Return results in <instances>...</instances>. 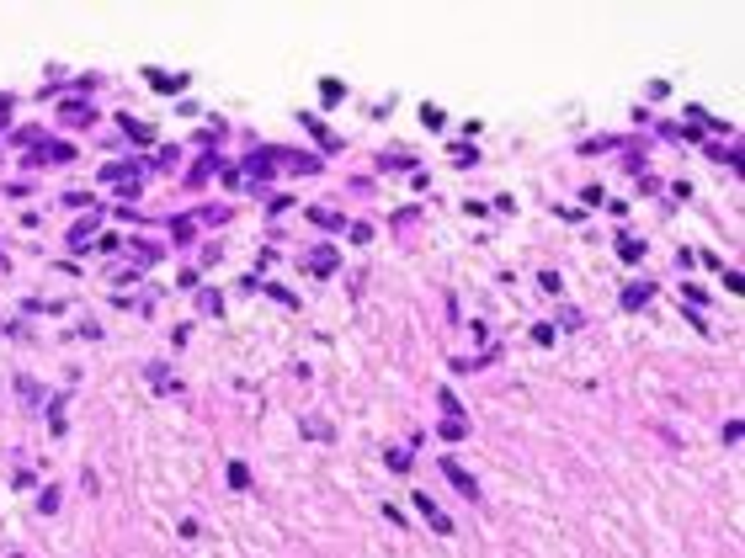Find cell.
Instances as JSON below:
<instances>
[{"mask_svg":"<svg viewBox=\"0 0 745 558\" xmlns=\"http://www.w3.org/2000/svg\"><path fill=\"white\" fill-rule=\"evenodd\" d=\"M272 159H277V149H261V155H250V159H245V176L261 186V181L272 176Z\"/></svg>","mask_w":745,"mask_h":558,"instance_id":"cell-1","label":"cell"},{"mask_svg":"<svg viewBox=\"0 0 745 558\" xmlns=\"http://www.w3.org/2000/svg\"><path fill=\"white\" fill-rule=\"evenodd\" d=\"M442 473H447V478H453V489H458V495H468V500H474V495H479V484H474V478H468V473H464V468H458V462H442Z\"/></svg>","mask_w":745,"mask_h":558,"instance_id":"cell-2","label":"cell"},{"mask_svg":"<svg viewBox=\"0 0 745 558\" xmlns=\"http://www.w3.org/2000/svg\"><path fill=\"white\" fill-rule=\"evenodd\" d=\"M415 505H421V516L431 521L437 532H453V521H447V516H442V511H437V505H431V500H426V495H415Z\"/></svg>","mask_w":745,"mask_h":558,"instance_id":"cell-3","label":"cell"},{"mask_svg":"<svg viewBox=\"0 0 745 558\" xmlns=\"http://www.w3.org/2000/svg\"><path fill=\"white\" fill-rule=\"evenodd\" d=\"M437 436H442V441H464V436H468V420H458V415H447L442 425H437Z\"/></svg>","mask_w":745,"mask_h":558,"instance_id":"cell-4","label":"cell"},{"mask_svg":"<svg viewBox=\"0 0 745 558\" xmlns=\"http://www.w3.org/2000/svg\"><path fill=\"white\" fill-rule=\"evenodd\" d=\"M64 122H96V107H91V101H69V107H64Z\"/></svg>","mask_w":745,"mask_h":558,"instance_id":"cell-5","label":"cell"},{"mask_svg":"<svg viewBox=\"0 0 745 558\" xmlns=\"http://www.w3.org/2000/svg\"><path fill=\"white\" fill-rule=\"evenodd\" d=\"M309 271H314V277H330V271H336V250H314V256H309Z\"/></svg>","mask_w":745,"mask_h":558,"instance_id":"cell-6","label":"cell"},{"mask_svg":"<svg viewBox=\"0 0 745 558\" xmlns=\"http://www.w3.org/2000/svg\"><path fill=\"white\" fill-rule=\"evenodd\" d=\"M649 298H655V287H649V282H634V287L623 293V303H628V309H639V303H649Z\"/></svg>","mask_w":745,"mask_h":558,"instance_id":"cell-7","label":"cell"},{"mask_svg":"<svg viewBox=\"0 0 745 558\" xmlns=\"http://www.w3.org/2000/svg\"><path fill=\"white\" fill-rule=\"evenodd\" d=\"M341 96H346V85H341V80H325V85H320V101H325V107H336Z\"/></svg>","mask_w":745,"mask_h":558,"instance_id":"cell-8","label":"cell"},{"mask_svg":"<svg viewBox=\"0 0 745 558\" xmlns=\"http://www.w3.org/2000/svg\"><path fill=\"white\" fill-rule=\"evenodd\" d=\"M288 165H293L299 176H314V170H320V159H314V155H288Z\"/></svg>","mask_w":745,"mask_h":558,"instance_id":"cell-9","label":"cell"},{"mask_svg":"<svg viewBox=\"0 0 745 558\" xmlns=\"http://www.w3.org/2000/svg\"><path fill=\"white\" fill-rule=\"evenodd\" d=\"M618 250H623V260H645V245H639L634 234H623V239H618Z\"/></svg>","mask_w":745,"mask_h":558,"instance_id":"cell-10","label":"cell"},{"mask_svg":"<svg viewBox=\"0 0 745 558\" xmlns=\"http://www.w3.org/2000/svg\"><path fill=\"white\" fill-rule=\"evenodd\" d=\"M91 234H96V213H91V219H85V223H75V234H69V245H85V239H91Z\"/></svg>","mask_w":745,"mask_h":558,"instance_id":"cell-11","label":"cell"},{"mask_svg":"<svg viewBox=\"0 0 745 558\" xmlns=\"http://www.w3.org/2000/svg\"><path fill=\"white\" fill-rule=\"evenodd\" d=\"M197 309L202 314H224V298L219 293H197Z\"/></svg>","mask_w":745,"mask_h":558,"instance_id":"cell-12","label":"cell"},{"mask_svg":"<svg viewBox=\"0 0 745 558\" xmlns=\"http://www.w3.org/2000/svg\"><path fill=\"white\" fill-rule=\"evenodd\" d=\"M309 219L320 223V229H341V219H336V213H330V208H314V213H309Z\"/></svg>","mask_w":745,"mask_h":558,"instance_id":"cell-13","label":"cell"},{"mask_svg":"<svg viewBox=\"0 0 745 558\" xmlns=\"http://www.w3.org/2000/svg\"><path fill=\"white\" fill-rule=\"evenodd\" d=\"M229 484H235V489H245V484H250V468H245V462H229Z\"/></svg>","mask_w":745,"mask_h":558,"instance_id":"cell-14","label":"cell"},{"mask_svg":"<svg viewBox=\"0 0 745 558\" xmlns=\"http://www.w3.org/2000/svg\"><path fill=\"white\" fill-rule=\"evenodd\" d=\"M389 468H394V473H404V468H410V452H404V447H394V452H389Z\"/></svg>","mask_w":745,"mask_h":558,"instance_id":"cell-15","label":"cell"},{"mask_svg":"<svg viewBox=\"0 0 745 558\" xmlns=\"http://www.w3.org/2000/svg\"><path fill=\"white\" fill-rule=\"evenodd\" d=\"M532 340H538V346H554V324H532Z\"/></svg>","mask_w":745,"mask_h":558,"instance_id":"cell-16","label":"cell"},{"mask_svg":"<svg viewBox=\"0 0 745 558\" xmlns=\"http://www.w3.org/2000/svg\"><path fill=\"white\" fill-rule=\"evenodd\" d=\"M171 239H176V245H186V239H192V223H186V219L171 223Z\"/></svg>","mask_w":745,"mask_h":558,"instance_id":"cell-17","label":"cell"}]
</instances>
